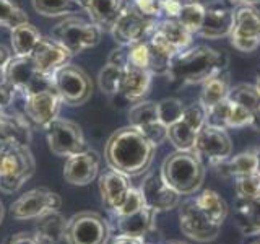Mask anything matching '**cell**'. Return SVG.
I'll use <instances>...</instances> for the list:
<instances>
[{
	"mask_svg": "<svg viewBox=\"0 0 260 244\" xmlns=\"http://www.w3.org/2000/svg\"><path fill=\"white\" fill-rule=\"evenodd\" d=\"M156 145H153L140 130L127 126L116 130L104 150L106 161L111 169L130 176H138L150 168Z\"/></svg>",
	"mask_w": 260,
	"mask_h": 244,
	"instance_id": "obj_1",
	"label": "cell"
},
{
	"mask_svg": "<svg viewBox=\"0 0 260 244\" xmlns=\"http://www.w3.org/2000/svg\"><path fill=\"white\" fill-rule=\"evenodd\" d=\"M230 57L223 51L197 46L179 52L171 60L168 77L181 85L203 83L215 73L226 69Z\"/></svg>",
	"mask_w": 260,
	"mask_h": 244,
	"instance_id": "obj_2",
	"label": "cell"
},
{
	"mask_svg": "<svg viewBox=\"0 0 260 244\" xmlns=\"http://www.w3.org/2000/svg\"><path fill=\"white\" fill-rule=\"evenodd\" d=\"M159 173L179 195H192L203 184L205 166L202 163V157L195 150H177L166 157Z\"/></svg>",
	"mask_w": 260,
	"mask_h": 244,
	"instance_id": "obj_3",
	"label": "cell"
},
{
	"mask_svg": "<svg viewBox=\"0 0 260 244\" xmlns=\"http://www.w3.org/2000/svg\"><path fill=\"white\" fill-rule=\"evenodd\" d=\"M36 161L28 145H15L0 151V191L13 194L35 174Z\"/></svg>",
	"mask_w": 260,
	"mask_h": 244,
	"instance_id": "obj_4",
	"label": "cell"
},
{
	"mask_svg": "<svg viewBox=\"0 0 260 244\" xmlns=\"http://www.w3.org/2000/svg\"><path fill=\"white\" fill-rule=\"evenodd\" d=\"M4 80L8 81L16 92L23 96L41 92L46 88H54L52 78L43 75L32 60L31 55H15L7 64Z\"/></svg>",
	"mask_w": 260,
	"mask_h": 244,
	"instance_id": "obj_5",
	"label": "cell"
},
{
	"mask_svg": "<svg viewBox=\"0 0 260 244\" xmlns=\"http://www.w3.org/2000/svg\"><path fill=\"white\" fill-rule=\"evenodd\" d=\"M109 225L96 211H80L67 220L63 239L67 244H106Z\"/></svg>",
	"mask_w": 260,
	"mask_h": 244,
	"instance_id": "obj_6",
	"label": "cell"
},
{
	"mask_svg": "<svg viewBox=\"0 0 260 244\" xmlns=\"http://www.w3.org/2000/svg\"><path fill=\"white\" fill-rule=\"evenodd\" d=\"M54 39L59 41L72 54H77L96 46L101 39V28L93 21H85L77 16L65 18L52 31Z\"/></svg>",
	"mask_w": 260,
	"mask_h": 244,
	"instance_id": "obj_7",
	"label": "cell"
},
{
	"mask_svg": "<svg viewBox=\"0 0 260 244\" xmlns=\"http://www.w3.org/2000/svg\"><path fill=\"white\" fill-rule=\"evenodd\" d=\"M156 18H150V16L138 12L132 4L124 7L111 33L120 46H132L148 39L156 28Z\"/></svg>",
	"mask_w": 260,
	"mask_h": 244,
	"instance_id": "obj_8",
	"label": "cell"
},
{
	"mask_svg": "<svg viewBox=\"0 0 260 244\" xmlns=\"http://www.w3.org/2000/svg\"><path fill=\"white\" fill-rule=\"evenodd\" d=\"M230 38L241 52H252L260 46V12L254 5H236Z\"/></svg>",
	"mask_w": 260,
	"mask_h": 244,
	"instance_id": "obj_9",
	"label": "cell"
},
{
	"mask_svg": "<svg viewBox=\"0 0 260 244\" xmlns=\"http://www.w3.org/2000/svg\"><path fill=\"white\" fill-rule=\"evenodd\" d=\"M55 92L59 93L62 103L70 106L85 104L93 93L91 80L80 67L67 64L52 77Z\"/></svg>",
	"mask_w": 260,
	"mask_h": 244,
	"instance_id": "obj_10",
	"label": "cell"
},
{
	"mask_svg": "<svg viewBox=\"0 0 260 244\" xmlns=\"http://www.w3.org/2000/svg\"><path fill=\"white\" fill-rule=\"evenodd\" d=\"M179 225L182 233L197 242H210L218 238L221 225H218L215 220H211L203 211L193 197L185 200L179 208Z\"/></svg>",
	"mask_w": 260,
	"mask_h": 244,
	"instance_id": "obj_11",
	"label": "cell"
},
{
	"mask_svg": "<svg viewBox=\"0 0 260 244\" xmlns=\"http://www.w3.org/2000/svg\"><path fill=\"white\" fill-rule=\"evenodd\" d=\"M62 199L60 195L47 189V187H36L12 203L10 214L16 220H36L49 211L60 210Z\"/></svg>",
	"mask_w": 260,
	"mask_h": 244,
	"instance_id": "obj_12",
	"label": "cell"
},
{
	"mask_svg": "<svg viewBox=\"0 0 260 244\" xmlns=\"http://www.w3.org/2000/svg\"><path fill=\"white\" fill-rule=\"evenodd\" d=\"M49 148L57 157H72L78 151L86 150V142L81 127L69 119H54L46 127Z\"/></svg>",
	"mask_w": 260,
	"mask_h": 244,
	"instance_id": "obj_13",
	"label": "cell"
},
{
	"mask_svg": "<svg viewBox=\"0 0 260 244\" xmlns=\"http://www.w3.org/2000/svg\"><path fill=\"white\" fill-rule=\"evenodd\" d=\"M24 98V112L29 120L36 126L47 127L54 119H57L62 106V100L55 88H46L41 92L23 96Z\"/></svg>",
	"mask_w": 260,
	"mask_h": 244,
	"instance_id": "obj_14",
	"label": "cell"
},
{
	"mask_svg": "<svg viewBox=\"0 0 260 244\" xmlns=\"http://www.w3.org/2000/svg\"><path fill=\"white\" fill-rule=\"evenodd\" d=\"M192 36V33L177 18H166L156 23V28L148 39L174 57L176 54L189 49Z\"/></svg>",
	"mask_w": 260,
	"mask_h": 244,
	"instance_id": "obj_15",
	"label": "cell"
},
{
	"mask_svg": "<svg viewBox=\"0 0 260 244\" xmlns=\"http://www.w3.org/2000/svg\"><path fill=\"white\" fill-rule=\"evenodd\" d=\"M193 150L197 151L200 157L207 158L210 163L230 158L233 153L231 137L228 135L226 129L205 124L197 132Z\"/></svg>",
	"mask_w": 260,
	"mask_h": 244,
	"instance_id": "obj_16",
	"label": "cell"
},
{
	"mask_svg": "<svg viewBox=\"0 0 260 244\" xmlns=\"http://www.w3.org/2000/svg\"><path fill=\"white\" fill-rule=\"evenodd\" d=\"M72 55L73 54L63 44L51 38H41L31 54L36 69L49 78H52L62 67H65L70 62Z\"/></svg>",
	"mask_w": 260,
	"mask_h": 244,
	"instance_id": "obj_17",
	"label": "cell"
},
{
	"mask_svg": "<svg viewBox=\"0 0 260 244\" xmlns=\"http://www.w3.org/2000/svg\"><path fill=\"white\" fill-rule=\"evenodd\" d=\"M140 192L143 195L145 205H148L154 211L176 208L181 200V195L162 179L161 173H150L146 176L140 186Z\"/></svg>",
	"mask_w": 260,
	"mask_h": 244,
	"instance_id": "obj_18",
	"label": "cell"
},
{
	"mask_svg": "<svg viewBox=\"0 0 260 244\" xmlns=\"http://www.w3.org/2000/svg\"><path fill=\"white\" fill-rule=\"evenodd\" d=\"M101 158L94 150H83L67 158L63 166V177L72 186H88L100 173Z\"/></svg>",
	"mask_w": 260,
	"mask_h": 244,
	"instance_id": "obj_19",
	"label": "cell"
},
{
	"mask_svg": "<svg viewBox=\"0 0 260 244\" xmlns=\"http://www.w3.org/2000/svg\"><path fill=\"white\" fill-rule=\"evenodd\" d=\"M234 10L228 7L224 2H215L205 7V16H203L199 35L207 39H219L230 36L233 29Z\"/></svg>",
	"mask_w": 260,
	"mask_h": 244,
	"instance_id": "obj_20",
	"label": "cell"
},
{
	"mask_svg": "<svg viewBox=\"0 0 260 244\" xmlns=\"http://www.w3.org/2000/svg\"><path fill=\"white\" fill-rule=\"evenodd\" d=\"M252 112L244 106L226 98L207 111V124L221 127V129H241L250 126Z\"/></svg>",
	"mask_w": 260,
	"mask_h": 244,
	"instance_id": "obj_21",
	"label": "cell"
},
{
	"mask_svg": "<svg viewBox=\"0 0 260 244\" xmlns=\"http://www.w3.org/2000/svg\"><path fill=\"white\" fill-rule=\"evenodd\" d=\"M78 5L89 15V18L101 29L111 31L124 10V0H77Z\"/></svg>",
	"mask_w": 260,
	"mask_h": 244,
	"instance_id": "obj_22",
	"label": "cell"
},
{
	"mask_svg": "<svg viewBox=\"0 0 260 244\" xmlns=\"http://www.w3.org/2000/svg\"><path fill=\"white\" fill-rule=\"evenodd\" d=\"M130 182L128 177L125 174L119 173V171H108L100 177V191L103 195V202L106 208L109 211H116L120 203L124 202V199L127 197V194L130 191Z\"/></svg>",
	"mask_w": 260,
	"mask_h": 244,
	"instance_id": "obj_23",
	"label": "cell"
},
{
	"mask_svg": "<svg viewBox=\"0 0 260 244\" xmlns=\"http://www.w3.org/2000/svg\"><path fill=\"white\" fill-rule=\"evenodd\" d=\"M31 140L29 124L20 116L0 114V151L15 145H28Z\"/></svg>",
	"mask_w": 260,
	"mask_h": 244,
	"instance_id": "obj_24",
	"label": "cell"
},
{
	"mask_svg": "<svg viewBox=\"0 0 260 244\" xmlns=\"http://www.w3.org/2000/svg\"><path fill=\"white\" fill-rule=\"evenodd\" d=\"M151 77L153 73L148 70L127 65L119 95H122L130 103L143 101V98L148 95L151 88Z\"/></svg>",
	"mask_w": 260,
	"mask_h": 244,
	"instance_id": "obj_25",
	"label": "cell"
},
{
	"mask_svg": "<svg viewBox=\"0 0 260 244\" xmlns=\"http://www.w3.org/2000/svg\"><path fill=\"white\" fill-rule=\"evenodd\" d=\"M257 163H258L257 150H249L236 155V157L211 161L210 165L215 168V171L221 177H238V176L255 173Z\"/></svg>",
	"mask_w": 260,
	"mask_h": 244,
	"instance_id": "obj_26",
	"label": "cell"
},
{
	"mask_svg": "<svg viewBox=\"0 0 260 244\" xmlns=\"http://www.w3.org/2000/svg\"><path fill=\"white\" fill-rule=\"evenodd\" d=\"M231 92V75L228 69L221 70L207 78L202 83V93H200V104L207 111L211 109L218 103L224 101Z\"/></svg>",
	"mask_w": 260,
	"mask_h": 244,
	"instance_id": "obj_27",
	"label": "cell"
},
{
	"mask_svg": "<svg viewBox=\"0 0 260 244\" xmlns=\"http://www.w3.org/2000/svg\"><path fill=\"white\" fill-rule=\"evenodd\" d=\"M156 214L148 205L142 207L140 210L134 211V214L125 217H117V230L120 234L128 236H138V238H145V234H148L154 228V220Z\"/></svg>",
	"mask_w": 260,
	"mask_h": 244,
	"instance_id": "obj_28",
	"label": "cell"
},
{
	"mask_svg": "<svg viewBox=\"0 0 260 244\" xmlns=\"http://www.w3.org/2000/svg\"><path fill=\"white\" fill-rule=\"evenodd\" d=\"M234 222L244 236L260 234V199H238L234 208Z\"/></svg>",
	"mask_w": 260,
	"mask_h": 244,
	"instance_id": "obj_29",
	"label": "cell"
},
{
	"mask_svg": "<svg viewBox=\"0 0 260 244\" xmlns=\"http://www.w3.org/2000/svg\"><path fill=\"white\" fill-rule=\"evenodd\" d=\"M36 223V234H39L44 241L57 244L63 239L65 236V226H67V220L60 214L59 210L49 211V214L41 215Z\"/></svg>",
	"mask_w": 260,
	"mask_h": 244,
	"instance_id": "obj_30",
	"label": "cell"
},
{
	"mask_svg": "<svg viewBox=\"0 0 260 244\" xmlns=\"http://www.w3.org/2000/svg\"><path fill=\"white\" fill-rule=\"evenodd\" d=\"M41 33L31 23H21L12 29V46L15 55H31L41 41Z\"/></svg>",
	"mask_w": 260,
	"mask_h": 244,
	"instance_id": "obj_31",
	"label": "cell"
},
{
	"mask_svg": "<svg viewBox=\"0 0 260 244\" xmlns=\"http://www.w3.org/2000/svg\"><path fill=\"white\" fill-rule=\"evenodd\" d=\"M193 200L211 220H215L218 225L224 223L230 208H228V203L218 192L211 191V189H205L195 195Z\"/></svg>",
	"mask_w": 260,
	"mask_h": 244,
	"instance_id": "obj_32",
	"label": "cell"
},
{
	"mask_svg": "<svg viewBox=\"0 0 260 244\" xmlns=\"http://www.w3.org/2000/svg\"><path fill=\"white\" fill-rule=\"evenodd\" d=\"M195 138H197V132L187 126L184 120H177L176 124L168 127V140L176 146V150H193Z\"/></svg>",
	"mask_w": 260,
	"mask_h": 244,
	"instance_id": "obj_33",
	"label": "cell"
},
{
	"mask_svg": "<svg viewBox=\"0 0 260 244\" xmlns=\"http://www.w3.org/2000/svg\"><path fill=\"white\" fill-rule=\"evenodd\" d=\"M156 120H159L158 109H156V103H153V101H138L128 111L130 126H134L137 129L146 127Z\"/></svg>",
	"mask_w": 260,
	"mask_h": 244,
	"instance_id": "obj_34",
	"label": "cell"
},
{
	"mask_svg": "<svg viewBox=\"0 0 260 244\" xmlns=\"http://www.w3.org/2000/svg\"><path fill=\"white\" fill-rule=\"evenodd\" d=\"M228 98L244 106V108L249 109L250 112H255L257 109H260V92L257 85L239 83L236 86H231V92Z\"/></svg>",
	"mask_w": 260,
	"mask_h": 244,
	"instance_id": "obj_35",
	"label": "cell"
},
{
	"mask_svg": "<svg viewBox=\"0 0 260 244\" xmlns=\"http://www.w3.org/2000/svg\"><path fill=\"white\" fill-rule=\"evenodd\" d=\"M124 73H125V67H117V65L106 64L100 72V77H98L100 88L108 95H119L122 80H124Z\"/></svg>",
	"mask_w": 260,
	"mask_h": 244,
	"instance_id": "obj_36",
	"label": "cell"
},
{
	"mask_svg": "<svg viewBox=\"0 0 260 244\" xmlns=\"http://www.w3.org/2000/svg\"><path fill=\"white\" fill-rule=\"evenodd\" d=\"M234 191L238 199L254 200L260 199V173H250L234 177Z\"/></svg>",
	"mask_w": 260,
	"mask_h": 244,
	"instance_id": "obj_37",
	"label": "cell"
},
{
	"mask_svg": "<svg viewBox=\"0 0 260 244\" xmlns=\"http://www.w3.org/2000/svg\"><path fill=\"white\" fill-rule=\"evenodd\" d=\"M203 16H205V5H202L200 2H193V4L182 5L181 12L177 15V20L181 21L192 35H199Z\"/></svg>",
	"mask_w": 260,
	"mask_h": 244,
	"instance_id": "obj_38",
	"label": "cell"
},
{
	"mask_svg": "<svg viewBox=\"0 0 260 244\" xmlns=\"http://www.w3.org/2000/svg\"><path fill=\"white\" fill-rule=\"evenodd\" d=\"M32 7L44 16H59L75 12L80 5L77 0H32Z\"/></svg>",
	"mask_w": 260,
	"mask_h": 244,
	"instance_id": "obj_39",
	"label": "cell"
},
{
	"mask_svg": "<svg viewBox=\"0 0 260 244\" xmlns=\"http://www.w3.org/2000/svg\"><path fill=\"white\" fill-rule=\"evenodd\" d=\"M158 109V119L162 122L166 127L176 124L177 120H181L182 112H184V104L177 98H165L159 103H156Z\"/></svg>",
	"mask_w": 260,
	"mask_h": 244,
	"instance_id": "obj_40",
	"label": "cell"
},
{
	"mask_svg": "<svg viewBox=\"0 0 260 244\" xmlns=\"http://www.w3.org/2000/svg\"><path fill=\"white\" fill-rule=\"evenodd\" d=\"M28 16L18 5H15L12 0H0V26L15 28L21 23H26Z\"/></svg>",
	"mask_w": 260,
	"mask_h": 244,
	"instance_id": "obj_41",
	"label": "cell"
},
{
	"mask_svg": "<svg viewBox=\"0 0 260 244\" xmlns=\"http://www.w3.org/2000/svg\"><path fill=\"white\" fill-rule=\"evenodd\" d=\"M128 47V55H127V65L137 69H143L150 72V49L146 44V39L135 43Z\"/></svg>",
	"mask_w": 260,
	"mask_h": 244,
	"instance_id": "obj_42",
	"label": "cell"
},
{
	"mask_svg": "<svg viewBox=\"0 0 260 244\" xmlns=\"http://www.w3.org/2000/svg\"><path fill=\"white\" fill-rule=\"evenodd\" d=\"M181 120H184L187 126L192 127L195 132H199V130L207 124V109L203 108L200 103L184 106Z\"/></svg>",
	"mask_w": 260,
	"mask_h": 244,
	"instance_id": "obj_43",
	"label": "cell"
},
{
	"mask_svg": "<svg viewBox=\"0 0 260 244\" xmlns=\"http://www.w3.org/2000/svg\"><path fill=\"white\" fill-rule=\"evenodd\" d=\"M142 207H145V200H143V195H142L140 189L130 187L127 197L124 199V202L120 203V207L114 211V215H116V217H125V215L134 214V211H137V210H140Z\"/></svg>",
	"mask_w": 260,
	"mask_h": 244,
	"instance_id": "obj_44",
	"label": "cell"
},
{
	"mask_svg": "<svg viewBox=\"0 0 260 244\" xmlns=\"http://www.w3.org/2000/svg\"><path fill=\"white\" fill-rule=\"evenodd\" d=\"M140 132L148 138V140L153 143V145H161L165 140H168V127L162 124V122L156 120V122H153V124L150 126H146V127H142V129H138Z\"/></svg>",
	"mask_w": 260,
	"mask_h": 244,
	"instance_id": "obj_45",
	"label": "cell"
},
{
	"mask_svg": "<svg viewBox=\"0 0 260 244\" xmlns=\"http://www.w3.org/2000/svg\"><path fill=\"white\" fill-rule=\"evenodd\" d=\"M134 7L143 15L150 16V18L158 20V16L162 15L159 0H134Z\"/></svg>",
	"mask_w": 260,
	"mask_h": 244,
	"instance_id": "obj_46",
	"label": "cell"
},
{
	"mask_svg": "<svg viewBox=\"0 0 260 244\" xmlns=\"http://www.w3.org/2000/svg\"><path fill=\"white\" fill-rule=\"evenodd\" d=\"M5 244H51L44 241L39 234H32V233H16L10 236Z\"/></svg>",
	"mask_w": 260,
	"mask_h": 244,
	"instance_id": "obj_47",
	"label": "cell"
},
{
	"mask_svg": "<svg viewBox=\"0 0 260 244\" xmlns=\"http://www.w3.org/2000/svg\"><path fill=\"white\" fill-rule=\"evenodd\" d=\"M127 55H128V47L127 46H120L117 49H114L111 52L108 64L117 65V67H127Z\"/></svg>",
	"mask_w": 260,
	"mask_h": 244,
	"instance_id": "obj_48",
	"label": "cell"
},
{
	"mask_svg": "<svg viewBox=\"0 0 260 244\" xmlns=\"http://www.w3.org/2000/svg\"><path fill=\"white\" fill-rule=\"evenodd\" d=\"M15 93H16V89L8 83V81H2L0 83V108H7V106H10L12 101H13V98H15Z\"/></svg>",
	"mask_w": 260,
	"mask_h": 244,
	"instance_id": "obj_49",
	"label": "cell"
},
{
	"mask_svg": "<svg viewBox=\"0 0 260 244\" xmlns=\"http://www.w3.org/2000/svg\"><path fill=\"white\" fill-rule=\"evenodd\" d=\"M181 8H182V4L177 2V0H165V2H161V12L165 13L168 18H177Z\"/></svg>",
	"mask_w": 260,
	"mask_h": 244,
	"instance_id": "obj_50",
	"label": "cell"
},
{
	"mask_svg": "<svg viewBox=\"0 0 260 244\" xmlns=\"http://www.w3.org/2000/svg\"><path fill=\"white\" fill-rule=\"evenodd\" d=\"M112 244H145L143 238H138V236H128V234H117L116 238L112 239Z\"/></svg>",
	"mask_w": 260,
	"mask_h": 244,
	"instance_id": "obj_51",
	"label": "cell"
},
{
	"mask_svg": "<svg viewBox=\"0 0 260 244\" xmlns=\"http://www.w3.org/2000/svg\"><path fill=\"white\" fill-rule=\"evenodd\" d=\"M12 59V52L8 51V47L0 44V77H4V72L7 69V64Z\"/></svg>",
	"mask_w": 260,
	"mask_h": 244,
	"instance_id": "obj_52",
	"label": "cell"
},
{
	"mask_svg": "<svg viewBox=\"0 0 260 244\" xmlns=\"http://www.w3.org/2000/svg\"><path fill=\"white\" fill-rule=\"evenodd\" d=\"M250 127H254L257 132H260V109L255 112H252V120H250Z\"/></svg>",
	"mask_w": 260,
	"mask_h": 244,
	"instance_id": "obj_53",
	"label": "cell"
},
{
	"mask_svg": "<svg viewBox=\"0 0 260 244\" xmlns=\"http://www.w3.org/2000/svg\"><path fill=\"white\" fill-rule=\"evenodd\" d=\"M159 2H165V0H159ZM177 2H181L182 5H185V4H193V2H199V0H177Z\"/></svg>",
	"mask_w": 260,
	"mask_h": 244,
	"instance_id": "obj_54",
	"label": "cell"
},
{
	"mask_svg": "<svg viewBox=\"0 0 260 244\" xmlns=\"http://www.w3.org/2000/svg\"><path fill=\"white\" fill-rule=\"evenodd\" d=\"M221 2H228V4H234V5H241L242 4V0H221Z\"/></svg>",
	"mask_w": 260,
	"mask_h": 244,
	"instance_id": "obj_55",
	"label": "cell"
},
{
	"mask_svg": "<svg viewBox=\"0 0 260 244\" xmlns=\"http://www.w3.org/2000/svg\"><path fill=\"white\" fill-rule=\"evenodd\" d=\"M242 4H247V5H255V4H260V0H242Z\"/></svg>",
	"mask_w": 260,
	"mask_h": 244,
	"instance_id": "obj_56",
	"label": "cell"
},
{
	"mask_svg": "<svg viewBox=\"0 0 260 244\" xmlns=\"http://www.w3.org/2000/svg\"><path fill=\"white\" fill-rule=\"evenodd\" d=\"M2 220H4V205L0 202V225H2Z\"/></svg>",
	"mask_w": 260,
	"mask_h": 244,
	"instance_id": "obj_57",
	"label": "cell"
},
{
	"mask_svg": "<svg viewBox=\"0 0 260 244\" xmlns=\"http://www.w3.org/2000/svg\"><path fill=\"white\" fill-rule=\"evenodd\" d=\"M257 160H258V163H257V173H260V150H257Z\"/></svg>",
	"mask_w": 260,
	"mask_h": 244,
	"instance_id": "obj_58",
	"label": "cell"
},
{
	"mask_svg": "<svg viewBox=\"0 0 260 244\" xmlns=\"http://www.w3.org/2000/svg\"><path fill=\"white\" fill-rule=\"evenodd\" d=\"M168 244H184V242H181V241H171V242H168Z\"/></svg>",
	"mask_w": 260,
	"mask_h": 244,
	"instance_id": "obj_59",
	"label": "cell"
},
{
	"mask_svg": "<svg viewBox=\"0 0 260 244\" xmlns=\"http://www.w3.org/2000/svg\"><path fill=\"white\" fill-rule=\"evenodd\" d=\"M257 88H258V92H260V77H258V80H257Z\"/></svg>",
	"mask_w": 260,
	"mask_h": 244,
	"instance_id": "obj_60",
	"label": "cell"
},
{
	"mask_svg": "<svg viewBox=\"0 0 260 244\" xmlns=\"http://www.w3.org/2000/svg\"><path fill=\"white\" fill-rule=\"evenodd\" d=\"M250 244H260V239H258V241H254V242H250Z\"/></svg>",
	"mask_w": 260,
	"mask_h": 244,
	"instance_id": "obj_61",
	"label": "cell"
},
{
	"mask_svg": "<svg viewBox=\"0 0 260 244\" xmlns=\"http://www.w3.org/2000/svg\"><path fill=\"white\" fill-rule=\"evenodd\" d=\"M2 112H4V111H2V108H0V114H2Z\"/></svg>",
	"mask_w": 260,
	"mask_h": 244,
	"instance_id": "obj_62",
	"label": "cell"
}]
</instances>
